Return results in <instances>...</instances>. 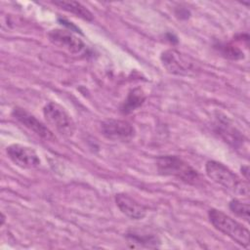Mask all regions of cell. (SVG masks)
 Masks as SVG:
<instances>
[{
	"instance_id": "cell-17",
	"label": "cell",
	"mask_w": 250,
	"mask_h": 250,
	"mask_svg": "<svg viewBox=\"0 0 250 250\" xmlns=\"http://www.w3.org/2000/svg\"><path fill=\"white\" fill-rule=\"evenodd\" d=\"M241 173L244 175L246 181L249 180V168L248 166H242L241 167Z\"/></svg>"
},
{
	"instance_id": "cell-11",
	"label": "cell",
	"mask_w": 250,
	"mask_h": 250,
	"mask_svg": "<svg viewBox=\"0 0 250 250\" xmlns=\"http://www.w3.org/2000/svg\"><path fill=\"white\" fill-rule=\"evenodd\" d=\"M56 6L60 7L61 9L75 15L76 17L87 21H92L94 20V15L81 3L76 1H55L53 2Z\"/></svg>"
},
{
	"instance_id": "cell-9",
	"label": "cell",
	"mask_w": 250,
	"mask_h": 250,
	"mask_svg": "<svg viewBox=\"0 0 250 250\" xmlns=\"http://www.w3.org/2000/svg\"><path fill=\"white\" fill-rule=\"evenodd\" d=\"M12 114L24 127H26L42 139L46 141L56 140V137L54 136L52 131L47 126H45V124H43L39 119H37L34 115L29 113L25 109L21 107H15Z\"/></svg>"
},
{
	"instance_id": "cell-12",
	"label": "cell",
	"mask_w": 250,
	"mask_h": 250,
	"mask_svg": "<svg viewBox=\"0 0 250 250\" xmlns=\"http://www.w3.org/2000/svg\"><path fill=\"white\" fill-rule=\"evenodd\" d=\"M216 126L219 134L226 140V142L231 144L233 146H237L238 144H241L242 136L236 131L235 128L229 124L228 120L218 119Z\"/></svg>"
},
{
	"instance_id": "cell-2",
	"label": "cell",
	"mask_w": 250,
	"mask_h": 250,
	"mask_svg": "<svg viewBox=\"0 0 250 250\" xmlns=\"http://www.w3.org/2000/svg\"><path fill=\"white\" fill-rule=\"evenodd\" d=\"M208 217L213 227L223 232L237 244L247 248L249 246V230L236 220L217 209H210Z\"/></svg>"
},
{
	"instance_id": "cell-5",
	"label": "cell",
	"mask_w": 250,
	"mask_h": 250,
	"mask_svg": "<svg viewBox=\"0 0 250 250\" xmlns=\"http://www.w3.org/2000/svg\"><path fill=\"white\" fill-rule=\"evenodd\" d=\"M48 38L53 45L70 54L80 55L86 51L84 42L71 31L59 28L52 29L48 32Z\"/></svg>"
},
{
	"instance_id": "cell-4",
	"label": "cell",
	"mask_w": 250,
	"mask_h": 250,
	"mask_svg": "<svg viewBox=\"0 0 250 250\" xmlns=\"http://www.w3.org/2000/svg\"><path fill=\"white\" fill-rule=\"evenodd\" d=\"M47 123L62 136L70 137L75 130V124L68 112L59 104L50 102L43 108Z\"/></svg>"
},
{
	"instance_id": "cell-15",
	"label": "cell",
	"mask_w": 250,
	"mask_h": 250,
	"mask_svg": "<svg viewBox=\"0 0 250 250\" xmlns=\"http://www.w3.org/2000/svg\"><path fill=\"white\" fill-rule=\"evenodd\" d=\"M219 50L222 53V55H224L226 58H229L231 60H240L244 57L243 52L239 48L229 45V44L219 45Z\"/></svg>"
},
{
	"instance_id": "cell-16",
	"label": "cell",
	"mask_w": 250,
	"mask_h": 250,
	"mask_svg": "<svg viewBox=\"0 0 250 250\" xmlns=\"http://www.w3.org/2000/svg\"><path fill=\"white\" fill-rule=\"evenodd\" d=\"M129 238L135 242L138 243H143V244H146L147 246H149L150 243H156V239L154 236L152 235H140L137 233H131L128 235Z\"/></svg>"
},
{
	"instance_id": "cell-7",
	"label": "cell",
	"mask_w": 250,
	"mask_h": 250,
	"mask_svg": "<svg viewBox=\"0 0 250 250\" xmlns=\"http://www.w3.org/2000/svg\"><path fill=\"white\" fill-rule=\"evenodd\" d=\"M7 155L14 164L23 169H33L40 165V158L36 151L29 146L14 144L7 147Z\"/></svg>"
},
{
	"instance_id": "cell-3",
	"label": "cell",
	"mask_w": 250,
	"mask_h": 250,
	"mask_svg": "<svg viewBox=\"0 0 250 250\" xmlns=\"http://www.w3.org/2000/svg\"><path fill=\"white\" fill-rule=\"evenodd\" d=\"M156 166L159 174L176 177L187 183H194L198 179L197 172L175 155H163L157 158Z\"/></svg>"
},
{
	"instance_id": "cell-8",
	"label": "cell",
	"mask_w": 250,
	"mask_h": 250,
	"mask_svg": "<svg viewBox=\"0 0 250 250\" xmlns=\"http://www.w3.org/2000/svg\"><path fill=\"white\" fill-rule=\"evenodd\" d=\"M102 134L112 141H129L135 136L134 127L127 121L106 119L101 124Z\"/></svg>"
},
{
	"instance_id": "cell-13",
	"label": "cell",
	"mask_w": 250,
	"mask_h": 250,
	"mask_svg": "<svg viewBox=\"0 0 250 250\" xmlns=\"http://www.w3.org/2000/svg\"><path fill=\"white\" fill-rule=\"evenodd\" d=\"M146 97L144 95V93L142 92V90L140 89H134L132 90L127 99L124 101L121 109L124 113H129L133 110H135L137 107H139L140 105L143 104L144 101H145Z\"/></svg>"
},
{
	"instance_id": "cell-6",
	"label": "cell",
	"mask_w": 250,
	"mask_h": 250,
	"mask_svg": "<svg viewBox=\"0 0 250 250\" xmlns=\"http://www.w3.org/2000/svg\"><path fill=\"white\" fill-rule=\"evenodd\" d=\"M160 60L164 67L174 74L188 75L195 70L193 62L176 50L170 49L164 51L160 56Z\"/></svg>"
},
{
	"instance_id": "cell-10",
	"label": "cell",
	"mask_w": 250,
	"mask_h": 250,
	"mask_svg": "<svg viewBox=\"0 0 250 250\" xmlns=\"http://www.w3.org/2000/svg\"><path fill=\"white\" fill-rule=\"evenodd\" d=\"M115 203L121 213L132 220H142L146 215V208L128 194L117 193Z\"/></svg>"
},
{
	"instance_id": "cell-14",
	"label": "cell",
	"mask_w": 250,
	"mask_h": 250,
	"mask_svg": "<svg viewBox=\"0 0 250 250\" xmlns=\"http://www.w3.org/2000/svg\"><path fill=\"white\" fill-rule=\"evenodd\" d=\"M229 207L230 209V211L236 215L239 218L244 219L246 222L249 221V211H250V207L249 204L246 202H242L239 199H232L229 204Z\"/></svg>"
},
{
	"instance_id": "cell-1",
	"label": "cell",
	"mask_w": 250,
	"mask_h": 250,
	"mask_svg": "<svg viewBox=\"0 0 250 250\" xmlns=\"http://www.w3.org/2000/svg\"><path fill=\"white\" fill-rule=\"evenodd\" d=\"M205 171L207 176L216 184L238 195L247 197L249 195L248 184L243 182L229 167L221 162L209 160L206 162Z\"/></svg>"
}]
</instances>
